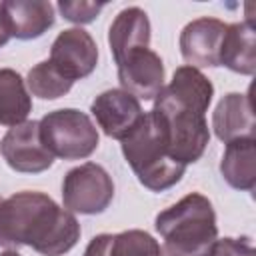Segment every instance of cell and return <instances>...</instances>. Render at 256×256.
<instances>
[{"label":"cell","instance_id":"cell-19","mask_svg":"<svg viewBox=\"0 0 256 256\" xmlns=\"http://www.w3.org/2000/svg\"><path fill=\"white\" fill-rule=\"evenodd\" d=\"M72 80L64 78L50 60H42L36 66L30 68L26 76V88L32 96H38L42 100H56L70 92Z\"/></svg>","mask_w":256,"mask_h":256},{"label":"cell","instance_id":"cell-20","mask_svg":"<svg viewBox=\"0 0 256 256\" xmlns=\"http://www.w3.org/2000/svg\"><path fill=\"white\" fill-rule=\"evenodd\" d=\"M104 6H106L104 2H70V0L58 2V10L64 16V20L78 26L92 22L104 10Z\"/></svg>","mask_w":256,"mask_h":256},{"label":"cell","instance_id":"cell-12","mask_svg":"<svg viewBox=\"0 0 256 256\" xmlns=\"http://www.w3.org/2000/svg\"><path fill=\"white\" fill-rule=\"evenodd\" d=\"M0 14L4 18L10 38L34 40L54 26V6L46 0H6L0 2Z\"/></svg>","mask_w":256,"mask_h":256},{"label":"cell","instance_id":"cell-3","mask_svg":"<svg viewBox=\"0 0 256 256\" xmlns=\"http://www.w3.org/2000/svg\"><path fill=\"white\" fill-rule=\"evenodd\" d=\"M162 236V256H210L218 240V224L212 202L198 192H190L154 220Z\"/></svg>","mask_w":256,"mask_h":256},{"label":"cell","instance_id":"cell-21","mask_svg":"<svg viewBox=\"0 0 256 256\" xmlns=\"http://www.w3.org/2000/svg\"><path fill=\"white\" fill-rule=\"evenodd\" d=\"M210 256H256V250L248 236H242V238L228 236L214 242Z\"/></svg>","mask_w":256,"mask_h":256},{"label":"cell","instance_id":"cell-13","mask_svg":"<svg viewBox=\"0 0 256 256\" xmlns=\"http://www.w3.org/2000/svg\"><path fill=\"white\" fill-rule=\"evenodd\" d=\"M212 130L224 144L238 138H254V110L248 94L228 92L212 112Z\"/></svg>","mask_w":256,"mask_h":256},{"label":"cell","instance_id":"cell-22","mask_svg":"<svg viewBox=\"0 0 256 256\" xmlns=\"http://www.w3.org/2000/svg\"><path fill=\"white\" fill-rule=\"evenodd\" d=\"M10 40V34H8V30H6V24H4V18H2V14H0V48L6 44Z\"/></svg>","mask_w":256,"mask_h":256},{"label":"cell","instance_id":"cell-8","mask_svg":"<svg viewBox=\"0 0 256 256\" xmlns=\"http://www.w3.org/2000/svg\"><path fill=\"white\" fill-rule=\"evenodd\" d=\"M48 60L64 78L76 82L94 72L98 64V46L84 28H68L54 38Z\"/></svg>","mask_w":256,"mask_h":256},{"label":"cell","instance_id":"cell-14","mask_svg":"<svg viewBox=\"0 0 256 256\" xmlns=\"http://www.w3.org/2000/svg\"><path fill=\"white\" fill-rule=\"evenodd\" d=\"M150 20L138 6H128L116 14L108 28V44L114 62L136 48H150Z\"/></svg>","mask_w":256,"mask_h":256},{"label":"cell","instance_id":"cell-16","mask_svg":"<svg viewBox=\"0 0 256 256\" xmlns=\"http://www.w3.org/2000/svg\"><path fill=\"white\" fill-rule=\"evenodd\" d=\"M84 256H162V248L148 232L134 228L118 234L94 236Z\"/></svg>","mask_w":256,"mask_h":256},{"label":"cell","instance_id":"cell-11","mask_svg":"<svg viewBox=\"0 0 256 256\" xmlns=\"http://www.w3.org/2000/svg\"><path fill=\"white\" fill-rule=\"evenodd\" d=\"M226 26L218 18H196L188 22L180 32V54L186 66L192 68H214L220 66V48Z\"/></svg>","mask_w":256,"mask_h":256},{"label":"cell","instance_id":"cell-9","mask_svg":"<svg viewBox=\"0 0 256 256\" xmlns=\"http://www.w3.org/2000/svg\"><path fill=\"white\" fill-rule=\"evenodd\" d=\"M118 82L124 92L138 100H154L164 88L162 58L150 48H136L116 62Z\"/></svg>","mask_w":256,"mask_h":256},{"label":"cell","instance_id":"cell-15","mask_svg":"<svg viewBox=\"0 0 256 256\" xmlns=\"http://www.w3.org/2000/svg\"><path fill=\"white\" fill-rule=\"evenodd\" d=\"M220 66L228 70L252 76L256 70V32L250 20L234 22L226 26L222 48H220Z\"/></svg>","mask_w":256,"mask_h":256},{"label":"cell","instance_id":"cell-4","mask_svg":"<svg viewBox=\"0 0 256 256\" xmlns=\"http://www.w3.org/2000/svg\"><path fill=\"white\" fill-rule=\"evenodd\" d=\"M120 142L128 166L144 188L164 192L182 180L186 166L170 158L168 138L154 110L144 112L136 128Z\"/></svg>","mask_w":256,"mask_h":256},{"label":"cell","instance_id":"cell-2","mask_svg":"<svg viewBox=\"0 0 256 256\" xmlns=\"http://www.w3.org/2000/svg\"><path fill=\"white\" fill-rule=\"evenodd\" d=\"M72 212L48 194L22 190L0 198V246H28L42 256H62L80 240Z\"/></svg>","mask_w":256,"mask_h":256},{"label":"cell","instance_id":"cell-17","mask_svg":"<svg viewBox=\"0 0 256 256\" xmlns=\"http://www.w3.org/2000/svg\"><path fill=\"white\" fill-rule=\"evenodd\" d=\"M220 174L234 190H252L256 186V142L254 138H238L226 144Z\"/></svg>","mask_w":256,"mask_h":256},{"label":"cell","instance_id":"cell-10","mask_svg":"<svg viewBox=\"0 0 256 256\" xmlns=\"http://www.w3.org/2000/svg\"><path fill=\"white\" fill-rule=\"evenodd\" d=\"M90 112L98 128L114 140H124L144 116L140 100L122 88H110L98 94L90 104Z\"/></svg>","mask_w":256,"mask_h":256},{"label":"cell","instance_id":"cell-6","mask_svg":"<svg viewBox=\"0 0 256 256\" xmlns=\"http://www.w3.org/2000/svg\"><path fill=\"white\" fill-rule=\"evenodd\" d=\"M114 198L110 174L96 162H84L66 172L62 182V202L72 214H102Z\"/></svg>","mask_w":256,"mask_h":256},{"label":"cell","instance_id":"cell-5","mask_svg":"<svg viewBox=\"0 0 256 256\" xmlns=\"http://www.w3.org/2000/svg\"><path fill=\"white\" fill-rule=\"evenodd\" d=\"M40 136L54 158L84 160L100 144L92 118L76 108H60L42 116Z\"/></svg>","mask_w":256,"mask_h":256},{"label":"cell","instance_id":"cell-1","mask_svg":"<svg viewBox=\"0 0 256 256\" xmlns=\"http://www.w3.org/2000/svg\"><path fill=\"white\" fill-rule=\"evenodd\" d=\"M212 96V82L198 68L184 64L174 70L170 84L154 98L152 110L164 126L168 154L182 166L198 162L210 142L206 112Z\"/></svg>","mask_w":256,"mask_h":256},{"label":"cell","instance_id":"cell-7","mask_svg":"<svg viewBox=\"0 0 256 256\" xmlns=\"http://www.w3.org/2000/svg\"><path fill=\"white\" fill-rule=\"evenodd\" d=\"M0 152L6 164L22 174H40L54 164V156L44 146L36 120L12 126L0 142Z\"/></svg>","mask_w":256,"mask_h":256},{"label":"cell","instance_id":"cell-18","mask_svg":"<svg viewBox=\"0 0 256 256\" xmlns=\"http://www.w3.org/2000/svg\"><path fill=\"white\" fill-rule=\"evenodd\" d=\"M32 112L26 80L12 68H0V126H18Z\"/></svg>","mask_w":256,"mask_h":256},{"label":"cell","instance_id":"cell-23","mask_svg":"<svg viewBox=\"0 0 256 256\" xmlns=\"http://www.w3.org/2000/svg\"><path fill=\"white\" fill-rule=\"evenodd\" d=\"M0 256H20L16 250H4V252H0Z\"/></svg>","mask_w":256,"mask_h":256}]
</instances>
